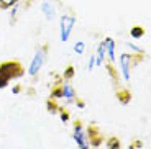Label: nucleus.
Returning a JSON list of instances; mask_svg holds the SVG:
<instances>
[{
  "label": "nucleus",
  "mask_w": 151,
  "mask_h": 149,
  "mask_svg": "<svg viewBox=\"0 0 151 149\" xmlns=\"http://www.w3.org/2000/svg\"><path fill=\"white\" fill-rule=\"evenodd\" d=\"M25 74V67L18 61H4L0 62V89H5L12 80L20 79Z\"/></svg>",
  "instance_id": "nucleus-1"
},
{
  "label": "nucleus",
  "mask_w": 151,
  "mask_h": 149,
  "mask_svg": "<svg viewBox=\"0 0 151 149\" xmlns=\"http://www.w3.org/2000/svg\"><path fill=\"white\" fill-rule=\"evenodd\" d=\"M48 44H41L40 48L35 51V56L33 59H31L30 66H28V75H31V77H35V75H38V72L43 69V66H45L46 62V57H48Z\"/></svg>",
  "instance_id": "nucleus-2"
},
{
  "label": "nucleus",
  "mask_w": 151,
  "mask_h": 149,
  "mask_svg": "<svg viewBox=\"0 0 151 149\" xmlns=\"http://www.w3.org/2000/svg\"><path fill=\"white\" fill-rule=\"evenodd\" d=\"M74 25H76V16L74 15L64 13V15L61 16V20H59V39H61V43L69 41Z\"/></svg>",
  "instance_id": "nucleus-3"
},
{
  "label": "nucleus",
  "mask_w": 151,
  "mask_h": 149,
  "mask_svg": "<svg viewBox=\"0 0 151 149\" xmlns=\"http://www.w3.org/2000/svg\"><path fill=\"white\" fill-rule=\"evenodd\" d=\"M72 139L77 144L79 149H91V141H89V136H87L86 130L82 128V125L77 121L74 123V128H72Z\"/></svg>",
  "instance_id": "nucleus-4"
},
{
  "label": "nucleus",
  "mask_w": 151,
  "mask_h": 149,
  "mask_svg": "<svg viewBox=\"0 0 151 149\" xmlns=\"http://www.w3.org/2000/svg\"><path fill=\"white\" fill-rule=\"evenodd\" d=\"M133 59L135 56L128 54V52H123L120 56V69H122V75L123 79L128 82L130 80V72H132V66H133Z\"/></svg>",
  "instance_id": "nucleus-5"
},
{
  "label": "nucleus",
  "mask_w": 151,
  "mask_h": 149,
  "mask_svg": "<svg viewBox=\"0 0 151 149\" xmlns=\"http://www.w3.org/2000/svg\"><path fill=\"white\" fill-rule=\"evenodd\" d=\"M61 90H63V98H64L68 103H76L77 102V95H76V90L72 89V85L66 80L63 85H61Z\"/></svg>",
  "instance_id": "nucleus-6"
},
{
  "label": "nucleus",
  "mask_w": 151,
  "mask_h": 149,
  "mask_svg": "<svg viewBox=\"0 0 151 149\" xmlns=\"http://www.w3.org/2000/svg\"><path fill=\"white\" fill-rule=\"evenodd\" d=\"M104 44H105V56H107V61L110 64H115L117 57H115V41L112 38H105L104 39Z\"/></svg>",
  "instance_id": "nucleus-7"
},
{
  "label": "nucleus",
  "mask_w": 151,
  "mask_h": 149,
  "mask_svg": "<svg viewBox=\"0 0 151 149\" xmlns=\"http://www.w3.org/2000/svg\"><path fill=\"white\" fill-rule=\"evenodd\" d=\"M40 10H41V13L45 15L46 20H53L56 16V8H54V5L51 2H43Z\"/></svg>",
  "instance_id": "nucleus-8"
},
{
  "label": "nucleus",
  "mask_w": 151,
  "mask_h": 149,
  "mask_svg": "<svg viewBox=\"0 0 151 149\" xmlns=\"http://www.w3.org/2000/svg\"><path fill=\"white\" fill-rule=\"evenodd\" d=\"M107 56H105V44H104V41L100 43V44L97 46V54H95V66H104V62H105Z\"/></svg>",
  "instance_id": "nucleus-9"
},
{
  "label": "nucleus",
  "mask_w": 151,
  "mask_h": 149,
  "mask_svg": "<svg viewBox=\"0 0 151 149\" xmlns=\"http://www.w3.org/2000/svg\"><path fill=\"white\" fill-rule=\"evenodd\" d=\"M22 0H0V8L2 10H10V8L17 7Z\"/></svg>",
  "instance_id": "nucleus-10"
},
{
  "label": "nucleus",
  "mask_w": 151,
  "mask_h": 149,
  "mask_svg": "<svg viewBox=\"0 0 151 149\" xmlns=\"http://www.w3.org/2000/svg\"><path fill=\"white\" fill-rule=\"evenodd\" d=\"M130 34H132V38H135V39H140V38L145 34V28L143 26H132Z\"/></svg>",
  "instance_id": "nucleus-11"
},
{
  "label": "nucleus",
  "mask_w": 151,
  "mask_h": 149,
  "mask_svg": "<svg viewBox=\"0 0 151 149\" xmlns=\"http://www.w3.org/2000/svg\"><path fill=\"white\" fill-rule=\"evenodd\" d=\"M107 149H120V141L118 138H110L107 141Z\"/></svg>",
  "instance_id": "nucleus-12"
},
{
  "label": "nucleus",
  "mask_w": 151,
  "mask_h": 149,
  "mask_svg": "<svg viewBox=\"0 0 151 149\" xmlns=\"http://www.w3.org/2000/svg\"><path fill=\"white\" fill-rule=\"evenodd\" d=\"M84 51H86V43H84V41H77L74 44V52L81 56V54H84Z\"/></svg>",
  "instance_id": "nucleus-13"
},
{
  "label": "nucleus",
  "mask_w": 151,
  "mask_h": 149,
  "mask_svg": "<svg viewBox=\"0 0 151 149\" xmlns=\"http://www.w3.org/2000/svg\"><path fill=\"white\" fill-rule=\"evenodd\" d=\"M94 67H95V54H92L89 57V62H87V71H92Z\"/></svg>",
  "instance_id": "nucleus-14"
},
{
  "label": "nucleus",
  "mask_w": 151,
  "mask_h": 149,
  "mask_svg": "<svg viewBox=\"0 0 151 149\" xmlns=\"http://www.w3.org/2000/svg\"><path fill=\"white\" fill-rule=\"evenodd\" d=\"M72 75H74V67H72V66H69L68 69L64 71V79H71Z\"/></svg>",
  "instance_id": "nucleus-15"
},
{
  "label": "nucleus",
  "mask_w": 151,
  "mask_h": 149,
  "mask_svg": "<svg viewBox=\"0 0 151 149\" xmlns=\"http://www.w3.org/2000/svg\"><path fill=\"white\" fill-rule=\"evenodd\" d=\"M118 97H120L122 103H127V102H128V98H130V93H118Z\"/></svg>",
  "instance_id": "nucleus-16"
},
{
  "label": "nucleus",
  "mask_w": 151,
  "mask_h": 149,
  "mask_svg": "<svg viewBox=\"0 0 151 149\" xmlns=\"http://www.w3.org/2000/svg\"><path fill=\"white\" fill-rule=\"evenodd\" d=\"M128 48H130V49H133L135 52H138V54H143V52H145L141 48H136V44H128Z\"/></svg>",
  "instance_id": "nucleus-17"
},
{
  "label": "nucleus",
  "mask_w": 151,
  "mask_h": 149,
  "mask_svg": "<svg viewBox=\"0 0 151 149\" xmlns=\"http://www.w3.org/2000/svg\"><path fill=\"white\" fill-rule=\"evenodd\" d=\"M61 120H63V121H68L69 115H68V113H61Z\"/></svg>",
  "instance_id": "nucleus-18"
}]
</instances>
